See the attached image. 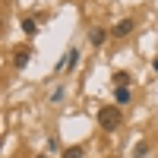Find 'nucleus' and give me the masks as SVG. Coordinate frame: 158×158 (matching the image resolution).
<instances>
[{"mask_svg": "<svg viewBox=\"0 0 158 158\" xmlns=\"http://www.w3.org/2000/svg\"><path fill=\"white\" fill-rule=\"evenodd\" d=\"M120 120H123V111L117 108V104H104V108L98 111V127H101V130H108V133L120 127Z\"/></svg>", "mask_w": 158, "mask_h": 158, "instance_id": "obj_1", "label": "nucleus"}, {"mask_svg": "<svg viewBox=\"0 0 158 158\" xmlns=\"http://www.w3.org/2000/svg\"><path fill=\"white\" fill-rule=\"evenodd\" d=\"M89 41L95 44V48H101L104 41H108V32H104L101 25H95V29H89Z\"/></svg>", "mask_w": 158, "mask_h": 158, "instance_id": "obj_2", "label": "nucleus"}, {"mask_svg": "<svg viewBox=\"0 0 158 158\" xmlns=\"http://www.w3.org/2000/svg\"><path fill=\"white\" fill-rule=\"evenodd\" d=\"M133 25H136L133 19H123V22H117V25H114V32H111V35H117V38H127L130 32H133Z\"/></svg>", "mask_w": 158, "mask_h": 158, "instance_id": "obj_3", "label": "nucleus"}, {"mask_svg": "<svg viewBox=\"0 0 158 158\" xmlns=\"http://www.w3.org/2000/svg\"><path fill=\"white\" fill-rule=\"evenodd\" d=\"M130 98H133V92H130L127 85H120V89H114V101H117V104H130Z\"/></svg>", "mask_w": 158, "mask_h": 158, "instance_id": "obj_4", "label": "nucleus"}, {"mask_svg": "<svg viewBox=\"0 0 158 158\" xmlns=\"http://www.w3.org/2000/svg\"><path fill=\"white\" fill-rule=\"evenodd\" d=\"M76 63H79V51L70 48V51H67V57H63V70H73Z\"/></svg>", "mask_w": 158, "mask_h": 158, "instance_id": "obj_5", "label": "nucleus"}, {"mask_svg": "<svg viewBox=\"0 0 158 158\" xmlns=\"http://www.w3.org/2000/svg\"><path fill=\"white\" fill-rule=\"evenodd\" d=\"M29 57H32V51H16V57H13V63H16V67L22 70L25 63H29Z\"/></svg>", "mask_w": 158, "mask_h": 158, "instance_id": "obj_6", "label": "nucleus"}, {"mask_svg": "<svg viewBox=\"0 0 158 158\" xmlns=\"http://www.w3.org/2000/svg\"><path fill=\"white\" fill-rule=\"evenodd\" d=\"M149 155V142H136L133 146V158H146Z\"/></svg>", "mask_w": 158, "mask_h": 158, "instance_id": "obj_7", "label": "nucleus"}, {"mask_svg": "<svg viewBox=\"0 0 158 158\" xmlns=\"http://www.w3.org/2000/svg\"><path fill=\"white\" fill-rule=\"evenodd\" d=\"M85 155V149L82 146H73V149H63V158H82Z\"/></svg>", "mask_w": 158, "mask_h": 158, "instance_id": "obj_8", "label": "nucleus"}, {"mask_svg": "<svg viewBox=\"0 0 158 158\" xmlns=\"http://www.w3.org/2000/svg\"><path fill=\"white\" fill-rule=\"evenodd\" d=\"M35 29H38V19H32V16H29V19H22V32H29V35H32Z\"/></svg>", "mask_w": 158, "mask_h": 158, "instance_id": "obj_9", "label": "nucleus"}, {"mask_svg": "<svg viewBox=\"0 0 158 158\" xmlns=\"http://www.w3.org/2000/svg\"><path fill=\"white\" fill-rule=\"evenodd\" d=\"M114 82H117V89H120V85L130 82V76H127V73H114Z\"/></svg>", "mask_w": 158, "mask_h": 158, "instance_id": "obj_10", "label": "nucleus"}, {"mask_svg": "<svg viewBox=\"0 0 158 158\" xmlns=\"http://www.w3.org/2000/svg\"><path fill=\"white\" fill-rule=\"evenodd\" d=\"M152 67H155V73H158V57H155V63H152Z\"/></svg>", "mask_w": 158, "mask_h": 158, "instance_id": "obj_11", "label": "nucleus"}, {"mask_svg": "<svg viewBox=\"0 0 158 158\" xmlns=\"http://www.w3.org/2000/svg\"><path fill=\"white\" fill-rule=\"evenodd\" d=\"M38 158H48V155H38Z\"/></svg>", "mask_w": 158, "mask_h": 158, "instance_id": "obj_12", "label": "nucleus"}]
</instances>
